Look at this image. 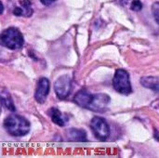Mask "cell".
Listing matches in <instances>:
<instances>
[{
  "mask_svg": "<svg viewBox=\"0 0 159 158\" xmlns=\"http://www.w3.org/2000/svg\"><path fill=\"white\" fill-rule=\"evenodd\" d=\"M4 127L7 133L13 137H22L30 131L29 121L23 116L14 114L5 119Z\"/></svg>",
  "mask_w": 159,
  "mask_h": 158,
  "instance_id": "1",
  "label": "cell"
},
{
  "mask_svg": "<svg viewBox=\"0 0 159 158\" xmlns=\"http://www.w3.org/2000/svg\"><path fill=\"white\" fill-rule=\"evenodd\" d=\"M0 41L2 46L12 50L20 48L24 44V38L21 33L15 27H9L4 30L1 34Z\"/></svg>",
  "mask_w": 159,
  "mask_h": 158,
  "instance_id": "2",
  "label": "cell"
},
{
  "mask_svg": "<svg viewBox=\"0 0 159 158\" xmlns=\"http://www.w3.org/2000/svg\"><path fill=\"white\" fill-rule=\"evenodd\" d=\"M113 86L115 89L121 94L129 95L131 93V84L129 73L124 69H117L113 79Z\"/></svg>",
  "mask_w": 159,
  "mask_h": 158,
  "instance_id": "3",
  "label": "cell"
},
{
  "mask_svg": "<svg viewBox=\"0 0 159 158\" xmlns=\"http://www.w3.org/2000/svg\"><path fill=\"white\" fill-rule=\"evenodd\" d=\"M54 90L60 100L66 99L72 90V80L67 74L61 75L54 83Z\"/></svg>",
  "mask_w": 159,
  "mask_h": 158,
  "instance_id": "4",
  "label": "cell"
},
{
  "mask_svg": "<svg viewBox=\"0 0 159 158\" xmlns=\"http://www.w3.org/2000/svg\"><path fill=\"white\" fill-rule=\"evenodd\" d=\"M90 129L94 135L99 139L105 140L110 135V127L107 121L102 117H93L90 122Z\"/></svg>",
  "mask_w": 159,
  "mask_h": 158,
  "instance_id": "5",
  "label": "cell"
},
{
  "mask_svg": "<svg viewBox=\"0 0 159 158\" xmlns=\"http://www.w3.org/2000/svg\"><path fill=\"white\" fill-rule=\"evenodd\" d=\"M110 97L105 94V93H99V94H92L89 106H88V110L93 111V112H98V113H102L104 112L109 103H110Z\"/></svg>",
  "mask_w": 159,
  "mask_h": 158,
  "instance_id": "6",
  "label": "cell"
},
{
  "mask_svg": "<svg viewBox=\"0 0 159 158\" xmlns=\"http://www.w3.org/2000/svg\"><path fill=\"white\" fill-rule=\"evenodd\" d=\"M50 89V84L48 78L42 77L38 80L35 93H34V99L39 103H44L47 100V97L49 93Z\"/></svg>",
  "mask_w": 159,
  "mask_h": 158,
  "instance_id": "7",
  "label": "cell"
},
{
  "mask_svg": "<svg viewBox=\"0 0 159 158\" xmlns=\"http://www.w3.org/2000/svg\"><path fill=\"white\" fill-rule=\"evenodd\" d=\"M33 11L32 2L30 0H20L13 8V14L18 17H30Z\"/></svg>",
  "mask_w": 159,
  "mask_h": 158,
  "instance_id": "8",
  "label": "cell"
},
{
  "mask_svg": "<svg viewBox=\"0 0 159 158\" xmlns=\"http://www.w3.org/2000/svg\"><path fill=\"white\" fill-rule=\"evenodd\" d=\"M91 96H92V94L90 92H89L87 89H81L75 95L74 102L78 106L85 108V109H88Z\"/></svg>",
  "mask_w": 159,
  "mask_h": 158,
  "instance_id": "9",
  "label": "cell"
},
{
  "mask_svg": "<svg viewBox=\"0 0 159 158\" xmlns=\"http://www.w3.org/2000/svg\"><path fill=\"white\" fill-rule=\"evenodd\" d=\"M68 138L73 141V142H87V133L83 129H70L68 130Z\"/></svg>",
  "mask_w": 159,
  "mask_h": 158,
  "instance_id": "10",
  "label": "cell"
},
{
  "mask_svg": "<svg viewBox=\"0 0 159 158\" xmlns=\"http://www.w3.org/2000/svg\"><path fill=\"white\" fill-rule=\"evenodd\" d=\"M141 84L146 88L159 92V77L156 76H144L141 78Z\"/></svg>",
  "mask_w": 159,
  "mask_h": 158,
  "instance_id": "11",
  "label": "cell"
},
{
  "mask_svg": "<svg viewBox=\"0 0 159 158\" xmlns=\"http://www.w3.org/2000/svg\"><path fill=\"white\" fill-rule=\"evenodd\" d=\"M1 102H2V105L5 108H7V110L11 111V112L16 111V107L13 103V100H12L9 92L6 89H3L1 91Z\"/></svg>",
  "mask_w": 159,
  "mask_h": 158,
  "instance_id": "12",
  "label": "cell"
},
{
  "mask_svg": "<svg viewBox=\"0 0 159 158\" xmlns=\"http://www.w3.org/2000/svg\"><path fill=\"white\" fill-rule=\"evenodd\" d=\"M50 116H51V120L54 124H56L60 127H63L65 125L66 118L62 115V114L57 108H51Z\"/></svg>",
  "mask_w": 159,
  "mask_h": 158,
  "instance_id": "13",
  "label": "cell"
},
{
  "mask_svg": "<svg viewBox=\"0 0 159 158\" xmlns=\"http://www.w3.org/2000/svg\"><path fill=\"white\" fill-rule=\"evenodd\" d=\"M152 12L154 15V18L156 20V21L159 24V1L158 2H155L152 6Z\"/></svg>",
  "mask_w": 159,
  "mask_h": 158,
  "instance_id": "14",
  "label": "cell"
},
{
  "mask_svg": "<svg viewBox=\"0 0 159 158\" xmlns=\"http://www.w3.org/2000/svg\"><path fill=\"white\" fill-rule=\"evenodd\" d=\"M130 8L134 11H140L143 8V4L140 0H133L131 2Z\"/></svg>",
  "mask_w": 159,
  "mask_h": 158,
  "instance_id": "15",
  "label": "cell"
},
{
  "mask_svg": "<svg viewBox=\"0 0 159 158\" xmlns=\"http://www.w3.org/2000/svg\"><path fill=\"white\" fill-rule=\"evenodd\" d=\"M56 0H40V2L45 5V6H49L50 4H52L53 2H55Z\"/></svg>",
  "mask_w": 159,
  "mask_h": 158,
  "instance_id": "16",
  "label": "cell"
}]
</instances>
